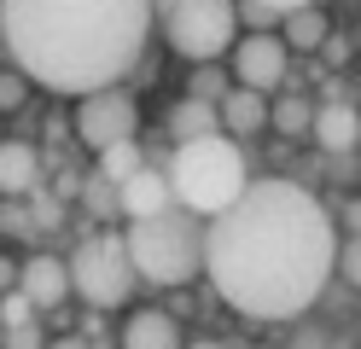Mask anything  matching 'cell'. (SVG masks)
Wrapping results in <instances>:
<instances>
[{
  "mask_svg": "<svg viewBox=\"0 0 361 349\" xmlns=\"http://www.w3.org/2000/svg\"><path fill=\"white\" fill-rule=\"evenodd\" d=\"M338 268V221L298 180H251L204 221V279L251 320H291Z\"/></svg>",
  "mask_w": 361,
  "mask_h": 349,
  "instance_id": "cell-1",
  "label": "cell"
},
{
  "mask_svg": "<svg viewBox=\"0 0 361 349\" xmlns=\"http://www.w3.org/2000/svg\"><path fill=\"white\" fill-rule=\"evenodd\" d=\"M152 0H0V35L47 93L117 87L146 53Z\"/></svg>",
  "mask_w": 361,
  "mask_h": 349,
  "instance_id": "cell-2",
  "label": "cell"
},
{
  "mask_svg": "<svg viewBox=\"0 0 361 349\" xmlns=\"http://www.w3.org/2000/svg\"><path fill=\"white\" fill-rule=\"evenodd\" d=\"M169 192L180 209H192V216H221L245 186H251V169H245V152L233 134H198V140H180L169 152Z\"/></svg>",
  "mask_w": 361,
  "mask_h": 349,
  "instance_id": "cell-3",
  "label": "cell"
},
{
  "mask_svg": "<svg viewBox=\"0 0 361 349\" xmlns=\"http://www.w3.org/2000/svg\"><path fill=\"white\" fill-rule=\"evenodd\" d=\"M123 245L146 286H187V279L204 274V216H192L180 204L157 209L146 221H128Z\"/></svg>",
  "mask_w": 361,
  "mask_h": 349,
  "instance_id": "cell-4",
  "label": "cell"
},
{
  "mask_svg": "<svg viewBox=\"0 0 361 349\" xmlns=\"http://www.w3.org/2000/svg\"><path fill=\"white\" fill-rule=\"evenodd\" d=\"M152 12H164L169 47L192 64H216L239 35V0H152Z\"/></svg>",
  "mask_w": 361,
  "mask_h": 349,
  "instance_id": "cell-5",
  "label": "cell"
},
{
  "mask_svg": "<svg viewBox=\"0 0 361 349\" xmlns=\"http://www.w3.org/2000/svg\"><path fill=\"white\" fill-rule=\"evenodd\" d=\"M134 256L117 233H87L71 256V291L87 302V309H123L134 297Z\"/></svg>",
  "mask_w": 361,
  "mask_h": 349,
  "instance_id": "cell-6",
  "label": "cell"
},
{
  "mask_svg": "<svg viewBox=\"0 0 361 349\" xmlns=\"http://www.w3.org/2000/svg\"><path fill=\"white\" fill-rule=\"evenodd\" d=\"M134 128H140V111H134V99L123 87H94V93H82V105H76V134H82V146L87 152H105V146H123V140H134Z\"/></svg>",
  "mask_w": 361,
  "mask_h": 349,
  "instance_id": "cell-7",
  "label": "cell"
},
{
  "mask_svg": "<svg viewBox=\"0 0 361 349\" xmlns=\"http://www.w3.org/2000/svg\"><path fill=\"white\" fill-rule=\"evenodd\" d=\"M286 70H291V47L274 30H251V35L233 41V76H239V87L268 93V87L286 82Z\"/></svg>",
  "mask_w": 361,
  "mask_h": 349,
  "instance_id": "cell-8",
  "label": "cell"
},
{
  "mask_svg": "<svg viewBox=\"0 0 361 349\" xmlns=\"http://www.w3.org/2000/svg\"><path fill=\"white\" fill-rule=\"evenodd\" d=\"M18 291H24L35 309H59L64 297H71V262H59V256H30L24 268H18Z\"/></svg>",
  "mask_w": 361,
  "mask_h": 349,
  "instance_id": "cell-9",
  "label": "cell"
},
{
  "mask_svg": "<svg viewBox=\"0 0 361 349\" xmlns=\"http://www.w3.org/2000/svg\"><path fill=\"white\" fill-rule=\"evenodd\" d=\"M309 140L321 152H355L361 146V111L344 105V99H326V105H314V123H309Z\"/></svg>",
  "mask_w": 361,
  "mask_h": 349,
  "instance_id": "cell-10",
  "label": "cell"
},
{
  "mask_svg": "<svg viewBox=\"0 0 361 349\" xmlns=\"http://www.w3.org/2000/svg\"><path fill=\"white\" fill-rule=\"evenodd\" d=\"M117 204H123V216L128 221H146V216H157V209H169L175 204V192H169V175L164 169H152V163H140L123 186H117Z\"/></svg>",
  "mask_w": 361,
  "mask_h": 349,
  "instance_id": "cell-11",
  "label": "cell"
},
{
  "mask_svg": "<svg viewBox=\"0 0 361 349\" xmlns=\"http://www.w3.org/2000/svg\"><path fill=\"white\" fill-rule=\"evenodd\" d=\"M41 186V152L30 140H0V198H30Z\"/></svg>",
  "mask_w": 361,
  "mask_h": 349,
  "instance_id": "cell-12",
  "label": "cell"
},
{
  "mask_svg": "<svg viewBox=\"0 0 361 349\" xmlns=\"http://www.w3.org/2000/svg\"><path fill=\"white\" fill-rule=\"evenodd\" d=\"M123 349H187V343H180L175 314L140 309V314H128V326H123Z\"/></svg>",
  "mask_w": 361,
  "mask_h": 349,
  "instance_id": "cell-13",
  "label": "cell"
},
{
  "mask_svg": "<svg viewBox=\"0 0 361 349\" xmlns=\"http://www.w3.org/2000/svg\"><path fill=\"white\" fill-rule=\"evenodd\" d=\"M262 123H268V105H262L257 87H233L228 99H221V134L245 140V134H257Z\"/></svg>",
  "mask_w": 361,
  "mask_h": 349,
  "instance_id": "cell-14",
  "label": "cell"
},
{
  "mask_svg": "<svg viewBox=\"0 0 361 349\" xmlns=\"http://www.w3.org/2000/svg\"><path fill=\"white\" fill-rule=\"evenodd\" d=\"M221 128V105H210V99H180L175 111H169V140L180 146V140H198V134H216Z\"/></svg>",
  "mask_w": 361,
  "mask_h": 349,
  "instance_id": "cell-15",
  "label": "cell"
},
{
  "mask_svg": "<svg viewBox=\"0 0 361 349\" xmlns=\"http://www.w3.org/2000/svg\"><path fill=\"white\" fill-rule=\"evenodd\" d=\"M280 41L286 47H321L326 41V12L321 6H298L280 18Z\"/></svg>",
  "mask_w": 361,
  "mask_h": 349,
  "instance_id": "cell-16",
  "label": "cell"
},
{
  "mask_svg": "<svg viewBox=\"0 0 361 349\" xmlns=\"http://www.w3.org/2000/svg\"><path fill=\"white\" fill-rule=\"evenodd\" d=\"M82 204H87V216H99V221H111V216H123V204H117V180H105L99 169L82 180Z\"/></svg>",
  "mask_w": 361,
  "mask_h": 349,
  "instance_id": "cell-17",
  "label": "cell"
},
{
  "mask_svg": "<svg viewBox=\"0 0 361 349\" xmlns=\"http://www.w3.org/2000/svg\"><path fill=\"white\" fill-rule=\"evenodd\" d=\"M140 163H146V157H140V140H123V146H105V152H99V175L123 186Z\"/></svg>",
  "mask_w": 361,
  "mask_h": 349,
  "instance_id": "cell-18",
  "label": "cell"
},
{
  "mask_svg": "<svg viewBox=\"0 0 361 349\" xmlns=\"http://www.w3.org/2000/svg\"><path fill=\"white\" fill-rule=\"evenodd\" d=\"M268 123H274L280 134H309V123H314V105L303 99V93H286V99L268 111Z\"/></svg>",
  "mask_w": 361,
  "mask_h": 349,
  "instance_id": "cell-19",
  "label": "cell"
},
{
  "mask_svg": "<svg viewBox=\"0 0 361 349\" xmlns=\"http://www.w3.org/2000/svg\"><path fill=\"white\" fill-rule=\"evenodd\" d=\"M192 99H210V105H221V99H228V93H233V82L228 76H221V70L216 64H198V76H192Z\"/></svg>",
  "mask_w": 361,
  "mask_h": 349,
  "instance_id": "cell-20",
  "label": "cell"
},
{
  "mask_svg": "<svg viewBox=\"0 0 361 349\" xmlns=\"http://www.w3.org/2000/svg\"><path fill=\"white\" fill-rule=\"evenodd\" d=\"M338 279H344V286H355L361 291V233H350L344 245H338V268H332Z\"/></svg>",
  "mask_w": 361,
  "mask_h": 349,
  "instance_id": "cell-21",
  "label": "cell"
},
{
  "mask_svg": "<svg viewBox=\"0 0 361 349\" xmlns=\"http://www.w3.org/2000/svg\"><path fill=\"white\" fill-rule=\"evenodd\" d=\"M0 227H6V239H35L30 204H24V198H6V209H0Z\"/></svg>",
  "mask_w": 361,
  "mask_h": 349,
  "instance_id": "cell-22",
  "label": "cell"
},
{
  "mask_svg": "<svg viewBox=\"0 0 361 349\" xmlns=\"http://www.w3.org/2000/svg\"><path fill=\"white\" fill-rule=\"evenodd\" d=\"M0 343H6V349H47V338H41V326H35V320L0 326Z\"/></svg>",
  "mask_w": 361,
  "mask_h": 349,
  "instance_id": "cell-23",
  "label": "cell"
},
{
  "mask_svg": "<svg viewBox=\"0 0 361 349\" xmlns=\"http://www.w3.org/2000/svg\"><path fill=\"white\" fill-rule=\"evenodd\" d=\"M239 18L251 23V30H268V23H280V12L268 6V0H239Z\"/></svg>",
  "mask_w": 361,
  "mask_h": 349,
  "instance_id": "cell-24",
  "label": "cell"
},
{
  "mask_svg": "<svg viewBox=\"0 0 361 349\" xmlns=\"http://www.w3.org/2000/svg\"><path fill=\"white\" fill-rule=\"evenodd\" d=\"M24 70H18V76H0V111H18V105H24Z\"/></svg>",
  "mask_w": 361,
  "mask_h": 349,
  "instance_id": "cell-25",
  "label": "cell"
},
{
  "mask_svg": "<svg viewBox=\"0 0 361 349\" xmlns=\"http://www.w3.org/2000/svg\"><path fill=\"white\" fill-rule=\"evenodd\" d=\"M12 286H18V268L6 262V256H0V291H12Z\"/></svg>",
  "mask_w": 361,
  "mask_h": 349,
  "instance_id": "cell-26",
  "label": "cell"
},
{
  "mask_svg": "<svg viewBox=\"0 0 361 349\" xmlns=\"http://www.w3.org/2000/svg\"><path fill=\"white\" fill-rule=\"evenodd\" d=\"M268 6H274V12L286 18V12H298V6H314V0H268Z\"/></svg>",
  "mask_w": 361,
  "mask_h": 349,
  "instance_id": "cell-27",
  "label": "cell"
},
{
  "mask_svg": "<svg viewBox=\"0 0 361 349\" xmlns=\"http://www.w3.org/2000/svg\"><path fill=\"white\" fill-rule=\"evenodd\" d=\"M53 349H94V343H87V338H59Z\"/></svg>",
  "mask_w": 361,
  "mask_h": 349,
  "instance_id": "cell-28",
  "label": "cell"
},
{
  "mask_svg": "<svg viewBox=\"0 0 361 349\" xmlns=\"http://www.w3.org/2000/svg\"><path fill=\"white\" fill-rule=\"evenodd\" d=\"M187 349H221V343H187Z\"/></svg>",
  "mask_w": 361,
  "mask_h": 349,
  "instance_id": "cell-29",
  "label": "cell"
}]
</instances>
